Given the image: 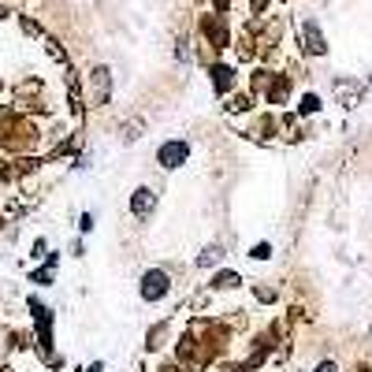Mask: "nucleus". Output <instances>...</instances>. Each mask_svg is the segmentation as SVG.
Masks as SVG:
<instances>
[{
  "label": "nucleus",
  "mask_w": 372,
  "mask_h": 372,
  "mask_svg": "<svg viewBox=\"0 0 372 372\" xmlns=\"http://www.w3.org/2000/svg\"><path fill=\"white\" fill-rule=\"evenodd\" d=\"M90 372H104V365H101V361H93V365H90Z\"/></svg>",
  "instance_id": "f3484780"
},
{
  "label": "nucleus",
  "mask_w": 372,
  "mask_h": 372,
  "mask_svg": "<svg viewBox=\"0 0 372 372\" xmlns=\"http://www.w3.org/2000/svg\"><path fill=\"white\" fill-rule=\"evenodd\" d=\"M335 93H339V101H343L346 108H354L361 101V86L354 79H335Z\"/></svg>",
  "instance_id": "39448f33"
},
{
  "label": "nucleus",
  "mask_w": 372,
  "mask_h": 372,
  "mask_svg": "<svg viewBox=\"0 0 372 372\" xmlns=\"http://www.w3.org/2000/svg\"><path fill=\"white\" fill-rule=\"evenodd\" d=\"M79 227H82V231H93V212H86L82 220H79Z\"/></svg>",
  "instance_id": "4468645a"
},
{
  "label": "nucleus",
  "mask_w": 372,
  "mask_h": 372,
  "mask_svg": "<svg viewBox=\"0 0 372 372\" xmlns=\"http://www.w3.org/2000/svg\"><path fill=\"white\" fill-rule=\"evenodd\" d=\"M30 279H34V283H41V287H45V283H52V268L45 265V268H38V272H30Z\"/></svg>",
  "instance_id": "9b49d317"
},
{
  "label": "nucleus",
  "mask_w": 372,
  "mask_h": 372,
  "mask_svg": "<svg viewBox=\"0 0 372 372\" xmlns=\"http://www.w3.org/2000/svg\"><path fill=\"white\" fill-rule=\"evenodd\" d=\"M0 19H4V8H0Z\"/></svg>",
  "instance_id": "a211bd4d"
},
{
  "label": "nucleus",
  "mask_w": 372,
  "mask_h": 372,
  "mask_svg": "<svg viewBox=\"0 0 372 372\" xmlns=\"http://www.w3.org/2000/svg\"><path fill=\"white\" fill-rule=\"evenodd\" d=\"M316 108H320V101H316V97L309 93V97H302V108H298V112H302V116H313Z\"/></svg>",
  "instance_id": "9d476101"
},
{
  "label": "nucleus",
  "mask_w": 372,
  "mask_h": 372,
  "mask_svg": "<svg viewBox=\"0 0 372 372\" xmlns=\"http://www.w3.org/2000/svg\"><path fill=\"white\" fill-rule=\"evenodd\" d=\"M220 261H224V246H205L201 257H198V268H212V265H220Z\"/></svg>",
  "instance_id": "0eeeda50"
},
{
  "label": "nucleus",
  "mask_w": 372,
  "mask_h": 372,
  "mask_svg": "<svg viewBox=\"0 0 372 372\" xmlns=\"http://www.w3.org/2000/svg\"><path fill=\"white\" fill-rule=\"evenodd\" d=\"M249 257H254V261H268V257H272V246H268V242H257Z\"/></svg>",
  "instance_id": "f8f14e48"
},
{
  "label": "nucleus",
  "mask_w": 372,
  "mask_h": 372,
  "mask_svg": "<svg viewBox=\"0 0 372 372\" xmlns=\"http://www.w3.org/2000/svg\"><path fill=\"white\" fill-rule=\"evenodd\" d=\"M153 205H157V194H153L149 186H138L134 198H130V212H134L138 220H146V216L153 212Z\"/></svg>",
  "instance_id": "7ed1b4c3"
},
{
  "label": "nucleus",
  "mask_w": 372,
  "mask_h": 372,
  "mask_svg": "<svg viewBox=\"0 0 372 372\" xmlns=\"http://www.w3.org/2000/svg\"><path fill=\"white\" fill-rule=\"evenodd\" d=\"M302 34H305V49H309L313 56H320V52L327 49L324 38H320V26H316V23H302Z\"/></svg>",
  "instance_id": "423d86ee"
},
{
  "label": "nucleus",
  "mask_w": 372,
  "mask_h": 372,
  "mask_svg": "<svg viewBox=\"0 0 372 372\" xmlns=\"http://www.w3.org/2000/svg\"><path fill=\"white\" fill-rule=\"evenodd\" d=\"M90 79H93V104H108V90H112V75H108V68H97Z\"/></svg>",
  "instance_id": "20e7f679"
},
{
  "label": "nucleus",
  "mask_w": 372,
  "mask_h": 372,
  "mask_svg": "<svg viewBox=\"0 0 372 372\" xmlns=\"http://www.w3.org/2000/svg\"><path fill=\"white\" fill-rule=\"evenodd\" d=\"M186 157H190V146H186V141H179V138H175V141H164V146L157 149V164H160V168H179V164H186Z\"/></svg>",
  "instance_id": "f03ea898"
},
{
  "label": "nucleus",
  "mask_w": 372,
  "mask_h": 372,
  "mask_svg": "<svg viewBox=\"0 0 372 372\" xmlns=\"http://www.w3.org/2000/svg\"><path fill=\"white\" fill-rule=\"evenodd\" d=\"M238 283H242L238 272H220V276L212 279V287H216V290H231V287H238Z\"/></svg>",
  "instance_id": "6e6552de"
},
{
  "label": "nucleus",
  "mask_w": 372,
  "mask_h": 372,
  "mask_svg": "<svg viewBox=\"0 0 372 372\" xmlns=\"http://www.w3.org/2000/svg\"><path fill=\"white\" fill-rule=\"evenodd\" d=\"M212 79H216V90H227V86H231V71H227V68H212Z\"/></svg>",
  "instance_id": "1a4fd4ad"
},
{
  "label": "nucleus",
  "mask_w": 372,
  "mask_h": 372,
  "mask_svg": "<svg viewBox=\"0 0 372 372\" xmlns=\"http://www.w3.org/2000/svg\"><path fill=\"white\" fill-rule=\"evenodd\" d=\"M30 257H45V238H38V242H34V254H30Z\"/></svg>",
  "instance_id": "2eb2a0df"
},
{
  "label": "nucleus",
  "mask_w": 372,
  "mask_h": 372,
  "mask_svg": "<svg viewBox=\"0 0 372 372\" xmlns=\"http://www.w3.org/2000/svg\"><path fill=\"white\" fill-rule=\"evenodd\" d=\"M316 372H339V369H335V361H324V365H316Z\"/></svg>",
  "instance_id": "dca6fc26"
},
{
  "label": "nucleus",
  "mask_w": 372,
  "mask_h": 372,
  "mask_svg": "<svg viewBox=\"0 0 372 372\" xmlns=\"http://www.w3.org/2000/svg\"><path fill=\"white\" fill-rule=\"evenodd\" d=\"M138 290H141V298H146V302H160L164 294L171 290L168 272H164V268H149L146 276H141V287H138Z\"/></svg>",
  "instance_id": "f257e3e1"
},
{
  "label": "nucleus",
  "mask_w": 372,
  "mask_h": 372,
  "mask_svg": "<svg viewBox=\"0 0 372 372\" xmlns=\"http://www.w3.org/2000/svg\"><path fill=\"white\" fill-rule=\"evenodd\" d=\"M138 130H141V123H127L123 127V141L130 146V141H138Z\"/></svg>",
  "instance_id": "ddd939ff"
}]
</instances>
